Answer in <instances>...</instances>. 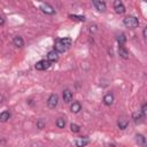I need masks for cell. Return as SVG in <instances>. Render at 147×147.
Segmentation results:
<instances>
[{"instance_id":"277c9868","label":"cell","mask_w":147,"mask_h":147,"mask_svg":"<svg viewBox=\"0 0 147 147\" xmlns=\"http://www.w3.org/2000/svg\"><path fill=\"white\" fill-rule=\"evenodd\" d=\"M40 9H41L42 13H45V14H47V15H53V14L55 13V9H54L49 3H41Z\"/></svg>"},{"instance_id":"ffe728a7","label":"cell","mask_w":147,"mask_h":147,"mask_svg":"<svg viewBox=\"0 0 147 147\" xmlns=\"http://www.w3.org/2000/svg\"><path fill=\"white\" fill-rule=\"evenodd\" d=\"M56 126H57L59 129H63V127L65 126V119L62 118V117L57 118V119H56Z\"/></svg>"},{"instance_id":"e0dca14e","label":"cell","mask_w":147,"mask_h":147,"mask_svg":"<svg viewBox=\"0 0 147 147\" xmlns=\"http://www.w3.org/2000/svg\"><path fill=\"white\" fill-rule=\"evenodd\" d=\"M9 117H10V113L9 111H2L0 114V122H6V121L9 119Z\"/></svg>"},{"instance_id":"5b68a950","label":"cell","mask_w":147,"mask_h":147,"mask_svg":"<svg viewBox=\"0 0 147 147\" xmlns=\"http://www.w3.org/2000/svg\"><path fill=\"white\" fill-rule=\"evenodd\" d=\"M114 9H115V11H116L117 14H123V13H125V7H124V5L122 3V1H119V0H116V1L114 2Z\"/></svg>"},{"instance_id":"8992f818","label":"cell","mask_w":147,"mask_h":147,"mask_svg":"<svg viewBox=\"0 0 147 147\" xmlns=\"http://www.w3.org/2000/svg\"><path fill=\"white\" fill-rule=\"evenodd\" d=\"M88 138L87 137H79V138H77L76 139V146L77 147H85L87 144H88Z\"/></svg>"},{"instance_id":"6da1fadb","label":"cell","mask_w":147,"mask_h":147,"mask_svg":"<svg viewBox=\"0 0 147 147\" xmlns=\"http://www.w3.org/2000/svg\"><path fill=\"white\" fill-rule=\"evenodd\" d=\"M123 23H124V25H125L126 28H129V29H134V28H137V26L139 25V21H138V18L134 17V16H126V17L124 18Z\"/></svg>"},{"instance_id":"52a82bcc","label":"cell","mask_w":147,"mask_h":147,"mask_svg":"<svg viewBox=\"0 0 147 147\" xmlns=\"http://www.w3.org/2000/svg\"><path fill=\"white\" fill-rule=\"evenodd\" d=\"M127 124H129V121H127V118L126 117H119L118 118V122H117V125H118V127L121 129V130H125L126 127H127Z\"/></svg>"},{"instance_id":"3957f363","label":"cell","mask_w":147,"mask_h":147,"mask_svg":"<svg viewBox=\"0 0 147 147\" xmlns=\"http://www.w3.org/2000/svg\"><path fill=\"white\" fill-rule=\"evenodd\" d=\"M57 102H59L57 95H56V94H51L49 98H48V100H47V106H48V108L54 109V108L57 106Z\"/></svg>"},{"instance_id":"d4e9b609","label":"cell","mask_w":147,"mask_h":147,"mask_svg":"<svg viewBox=\"0 0 147 147\" xmlns=\"http://www.w3.org/2000/svg\"><path fill=\"white\" fill-rule=\"evenodd\" d=\"M146 113H147V105H146V103H144V105H142V107H141V114L145 116V115H146Z\"/></svg>"},{"instance_id":"2e32d148","label":"cell","mask_w":147,"mask_h":147,"mask_svg":"<svg viewBox=\"0 0 147 147\" xmlns=\"http://www.w3.org/2000/svg\"><path fill=\"white\" fill-rule=\"evenodd\" d=\"M70 110H71L72 113H75V114L79 113V111L82 110V106H80V103H79V102H74V103L70 106Z\"/></svg>"},{"instance_id":"ac0fdd59","label":"cell","mask_w":147,"mask_h":147,"mask_svg":"<svg viewBox=\"0 0 147 147\" xmlns=\"http://www.w3.org/2000/svg\"><path fill=\"white\" fill-rule=\"evenodd\" d=\"M61 40V42H62V45L68 49L70 46H71V39L70 38H61L60 39Z\"/></svg>"},{"instance_id":"44dd1931","label":"cell","mask_w":147,"mask_h":147,"mask_svg":"<svg viewBox=\"0 0 147 147\" xmlns=\"http://www.w3.org/2000/svg\"><path fill=\"white\" fill-rule=\"evenodd\" d=\"M69 17L74 21H80V22H84L85 21V16H80V15H69Z\"/></svg>"},{"instance_id":"9a60e30c","label":"cell","mask_w":147,"mask_h":147,"mask_svg":"<svg viewBox=\"0 0 147 147\" xmlns=\"http://www.w3.org/2000/svg\"><path fill=\"white\" fill-rule=\"evenodd\" d=\"M13 42H14V45H15L16 47H18V48L23 47V45H24V40H23V38L20 37V36H16V37L13 39Z\"/></svg>"},{"instance_id":"603a6c76","label":"cell","mask_w":147,"mask_h":147,"mask_svg":"<svg viewBox=\"0 0 147 147\" xmlns=\"http://www.w3.org/2000/svg\"><path fill=\"white\" fill-rule=\"evenodd\" d=\"M70 130L72 131V132H75V133H77V132H79V130H80V127H79V125H77V124H71L70 125Z\"/></svg>"},{"instance_id":"4fadbf2b","label":"cell","mask_w":147,"mask_h":147,"mask_svg":"<svg viewBox=\"0 0 147 147\" xmlns=\"http://www.w3.org/2000/svg\"><path fill=\"white\" fill-rule=\"evenodd\" d=\"M118 54L123 59H127L129 57V52H127V49L123 45H119V47H118Z\"/></svg>"},{"instance_id":"cb8c5ba5","label":"cell","mask_w":147,"mask_h":147,"mask_svg":"<svg viewBox=\"0 0 147 147\" xmlns=\"http://www.w3.org/2000/svg\"><path fill=\"white\" fill-rule=\"evenodd\" d=\"M44 126H45L44 121H42V119H38V122H37V127H38V129H44Z\"/></svg>"},{"instance_id":"8fae6325","label":"cell","mask_w":147,"mask_h":147,"mask_svg":"<svg viewBox=\"0 0 147 147\" xmlns=\"http://www.w3.org/2000/svg\"><path fill=\"white\" fill-rule=\"evenodd\" d=\"M113 102H114V95L111 93H107L103 96V103L106 106H110V105H113Z\"/></svg>"},{"instance_id":"484cf974","label":"cell","mask_w":147,"mask_h":147,"mask_svg":"<svg viewBox=\"0 0 147 147\" xmlns=\"http://www.w3.org/2000/svg\"><path fill=\"white\" fill-rule=\"evenodd\" d=\"M5 24V18L3 16H0V25H3Z\"/></svg>"},{"instance_id":"d6986e66","label":"cell","mask_w":147,"mask_h":147,"mask_svg":"<svg viewBox=\"0 0 147 147\" xmlns=\"http://www.w3.org/2000/svg\"><path fill=\"white\" fill-rule=\"evenodd\" d=\"M132 117H133V121H134L136 123H138V122H140V121L144 118V115L141 114V111H138V113H134V114L132 115Z\"/></svg>"},{"instance_id":"30bf717a","label":"cell","mask_w":147,"mask_h":147,"mask_svg":"<svg viewBox=\"0 0 147 147\" xmlns=\"http://www.w3.org/2000/svg\"><path fill=\"white\" fill-rule=\"evenodd\" d=\"M93 5L95 6V8H96L99 11H105V10H106V3H105L103 1L94 0V1H93Z\"/></svg>"},{"instance_id":"ba28073f","label":"cell","mask_w":147,"mask_h":147,"mask_svg":"<svg viewBox=\"0 0 147 147\" xmlns=\"http://www.w3.org/2000/svg\"><path fill=\"white\" fill-rule=\"evenodd\" d=\"M47 60H48L49 62H55V61H57V60H59V53H57L56 51H51V52H48V54H47Z\"/></svg>"},{"instance_id":"9c48e42d","label":"cell","mask_w":147,"mask_h":147,"mask_svg":"<svg viewBox=\"0 0 147 147\" xmlns=\"http://www.w3.org/2000/svg\"><path fill=\"white\" fill-rule=\"evenodd\" d=\"M71 100H72V92L70 90H64L63 91V101L65 103H69V102H71Z\"/></svg>"},{"instance_id":"7402d4cb","label":"cell","mask_w":147,"mask_h":147,"mask_svg":"<svg viewBox=\"0 0 147 147\" xmlns=\"http://www.w3.org/2000/svg\"><path fill=\"white\" fill-rule=\"evenodd\" d=\"M117 41H118L119 45H123V44L126 41V37H125V34H124V33L118 34V36H117Z\"/></svg>"},{"instance_id":"7a4b0ae2","label":"cell","mask_w":147,"mask_h":147,"mask_svg":"<svg viewBox=\"0 0 147 147\" xmlns=\"http://www.w3.org/2000/svg\"><path fill=\"white\" fill-rule=\"evenodd\" d=\"M51 64H52V62H49L48 60H40L36 63L34 67H36L37 70H46L51 67Z\"/></svg>"},{"instance_id":"7c38bea8","label":"cell","mask_w":147,"mask_h":147,"mask_svg":"<svg viewBox=\"0 0 147 147\" xmlns=\"http://www.w3.org/2000/svg\"><path fill=\"white\" fill-rule=\"evenodd\" d=\"M54 47H55V49H54V51H56L57 53H63V52L67 49V48H65V47L62 45V42H61V40H60V39H57V40L55 41Z\"/></svg>"},{"instance_id":"5bb4252c","label":"cell","mask_w":147,"mask_h":147,"mask_svg":"<svg viewBox=\"0 0 147 147\" xmlns=\"http://www.w3.org/2000/svg\"><path fill=\"white\" fill-rule=\"evenodd\" d=\"M136 141H137V144L140 145L141 147H146V138H145V136H142V134H137V136H136Z\"/></svg>"},{"instance_id":"83f0119b","label":"cell","mask_w":147,"mask_h":147,"mask_svg":"<svg viewBox=\"0 0 147 147\" xmlns=\"http://www.w3.org/2000/svg\"><path fill=\"white\" fill-rule=\"evenodd\" d=\"M109 147H116V146H115V145H113V144H111V145H109Z\"/></svg>"},{"instance_id":"4316f807","label":"cell","mask_w":147,"mask_h":147,"mask_svg":"<svg viewBox=\"0 0 147 147\" xmlns=\"http://www.w3.org/2000/svg\"><path fill=\"white\" fill-rule=\"evenodd\" d=\"M142 34H144V38H146V37H147V28H145V29H144Z\"/></svg>"}]
</instances>
